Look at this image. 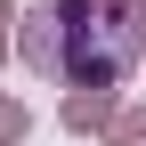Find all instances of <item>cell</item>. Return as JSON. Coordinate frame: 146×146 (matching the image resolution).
Here are the masks:
<instances>
[{"instance_id": "obj_1", "label": "cell", "mask_w": 146, "mask_h": 146, "mask_svg": "<svg viewBox=\"0 0 146 146\" xmlns=\"http://www.w3.org/2000/svg\"><path fill=\"white\" fill-rule=\"evenodd\" d=\"M130 57H138V25L114 0H41L25 16V65L49 73V81L106 89L130 73Z\"/></svg>"}]
</instances>
